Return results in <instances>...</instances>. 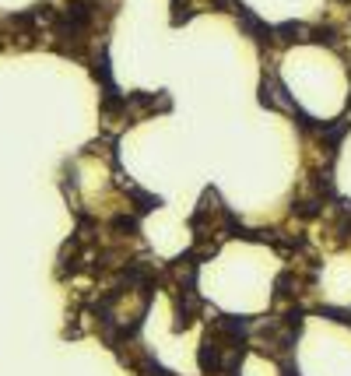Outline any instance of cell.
Instances as JSON below:
<instances>
[{"mask_svg": "<svg viewBox=\"0 0 351 376\" xmlns=\"http://www.w3.org/2000/svg\"><path fill=\"white\" fill-rule=\"evenodd\" d=\"M277 366H281V376H302L299 366H296V359H281Z\"/></svg>", "mask_w": 351, "mask_h": 376, "instance_id": "cell-2", "label": "cell"}, {"mask_svg": "<svg viewBox=\"0 0 351 376\" xmlns=\"http://www.w3.org/2000/svg\"><path fill=\"white\" fill-rule=\"evenodd\" d=\"M127 194L134 197V211H137V214H148V211L162 207V197H155V194H148V190H141V187H134V183H127Z\"/></svg>", "mask_w": 351, "mask_h": 376, "instance_id": "cell-1", "label": "cell"}]
</instances>
